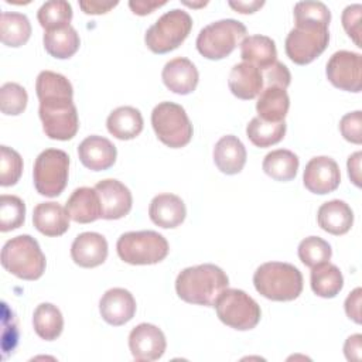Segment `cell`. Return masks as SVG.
Here are the masks:
<instances>
[{
  "instance_id": "cell-1",
  "label": "cell",
  "mask_w": 362,
  "mask_h": 362,
  "mask_svg": "<svg viewBox=\"0 0 362 362\" xmlns=\"http://www.w3.org/2000/svg\"><path fill=\"white\" fill-rule=\"evenodd\" d=\"M226 273L211 263L191 266L180 272L175 280L178 297L189 304L212 307L218 296L228 288Z\"/></svg>"
},
{
  "instance_id": "cell-2",
  "label": "cell",
  "mask_w": 362,
  "mask_h": 362,
  "mask_svg": "<svg viewBox=\"0 0 362 362\" xmlns=\"http://www.w3.org/2000/svg\"><path fill=\"white\" fill-rule=\"evenodd\" d=\"M253 284L256 291L264 298L291 301L303 291V274L294 264L267 262L256 269Z\"/></svg>"
},
{
  "instance_id": "cell-3",
  "label": "cell",
  "mask_w": 362,
  "mask_h": 362,
  "mask_svg": "<svg viewBox=\"0 0 362 362\" xmlns=\"http://www.w3.org/2000/svg\"><path fill=\"white\" fill-rule=\"evenodd\" d=\"M45 256L38 242L30 235L7 240L1 249V266L23 280H37L45 272Z\"/></svg>"
},
{
  "instance_id": "cell-4",
  "label": "cell",
  "mask_w": 362,
  "mask_h": 362,
  "mask_svg": "<svg viewBox=\"0 0 362 362\" xmlns=\"http://www.w3.org/2000/svg\"><path fill=\"white\" fill-rule=\"evenodd\" d=\"M74 95H49L40 100L38 115L42 122L44 133L52 140H71L78 129L79 119Z\"/></svg>"
},
{
  "instance_id": "cell-5",
  "label": "cell",
  "mask_w": 362,
  "mask_h": 362,
  "mask_svg": "<svg viewBox=\"0 0 362 362\" xmlns=\"http://www.w3.org/2000/svg\"><path fill=\"white\" fill-rule=\"evenodd\" d=\"M246 27L233 18H223L205 25L195 41L198 52L206 59L218 61L228 57L245 38Z\"/></svg>"
},
{
  "instance_id": "cell-6",
  "label": "cell",
  "mask_w": 362,
  "mask_h": 362,
  "mask_svg": "<svg viewBox=\"0 0 362 362\" xmlns=\"http://www.w3.org/2000/svg\"><path fill=\"white\" fill-rule=\"evenodd\" d=\"M167 239L156 230H137L120 235L116 243L119 257L129 264H156L168 255Z\"/></svg>"
},
{
  "instance_id": "cell-7",
  "label": "cell",
  "mask_w": 362,
  "mask_h": 362,
  "mask_svg": "<svg viewBox=\"0 0 362 362\" xmlns=\"http://www.w3.org/2000/svg\"><path fill=\"white\" fill-rule=\"evenodd\" d=\"M287 34L286 54L297 65H307L320 57L329 42L328 25L315 21H294Z\"/></svg>"
},
{
  "instance_id": "cell-8",
  "label": "cell",
  "mask_w": 362,
  "mask_h": 362,
  "mask_svg": "<svg viewBox=\"0 0 362 362\" xmlns=\"http://www.w3.org/2000/svg\"><path fill=\"white\" fill-rule=\"evenodd\" d=\"M191 28V16L181 8H173L146 31L144 42L154 54H165L178 48L189 35Z\"/></svg>"
},
{
  "instance_id": "cell-9",
  "label": "cell",
  "mask_w": 362,
  "mask_h": 362,
  "mask_svg": "<svg viewBox=\"0 0 362 362\" xmlns=\"http://www.w3.org/2000/svg\"><path fill=\"white\" fill-rule=\"evenodd\" d=\"M218 318L239 331L255 328L262 317L260 305L243 290L225 288L214 303Z\"/></svg>"
},
{
  "instance_id": "cell-10",
  "label": "cell",
  "mask_w": 362,
  "mask_h": 362,
  "mask_svg": "<svg viewBox=\"0 0 362 362\" xmlns=\"http://www.w3.org/2000/svg\"><path fill=\"white\" fill-rule=\"evenodd\" d=\"M151 124L158 140L171 148L184 147L192 139V124L178 103H158L151 112Z\"/></svg>"
},
{
  "instance_id": "cell-11",
  "label": "cell",
  "mask_w": 362,
  "mask_h": 362,
  "mask_svg": "<svg viewBox=\"0 0 362 362\" xmlns=\"http://www.w3.org/2000/svg\"><path fill=\"white\" fill-rule=\"evenodd\" d=\"M69 175V156L59 148H47L34 163V187L40 195L58 197L66 187Z\"/></svg>"
},
{
  "instance_id": "cell-12",
  "label": "cell",
  "mask_w": 362,
  "mask_h": 362,
  "mask_svg": "<svg viewBox=\"0 0 362 362\" xmlns=\"http://www.w3.org/2000/svg\"><path fill=\"white\" fill-rule=\"evenodd\" d=\"M325 74L328 81L338 89L361 92L362 89V57L352 51H337L327 62Z\"/></svg>"
},
{
  "instance_id": "cell-13",
  "label": "cell",
  "mask_w": 362,
  "mask_h": 362,
  "mask_svg": "<svg viewBox=\"0 0 362 362\" xmlns=\"http://www.w3.org/2000/svg\"><path fill=\"white\" fill-rule=\"evenodd\" d=\"M304 187L318 195H325L335 191L341 182V173L337 161L327 156L313 157L304 168Z\"/></svg>"
},
{
  "instance_id": "cell-14",
  "label": "cell",
  "mask_w": 362,
  "mask_h": 362,
  "mask_svg": "<svg viewBox=\"0 0 362 362\" xmlns=\"http://www.w3.org/2000/svg\"><path fill=\"white\" fill-rule=\"evenodd\" d=\"M129 348L136 361H157L165 352V335L158 327L148 322H141L130 331Z\"/></svg>"
},
{
  "instance_id": "cell-15",
  "label": "cell",
  "mask_w": 362,
  "mask_h": 362,
  "mask_svg": "<svg viewBox=\"0 0 362 362\" xmlns=\"http://www.w3.org/2000/svg\"><path fill=\"white\" fill-rule=\"evenodd\" d=\"M100 199L103 219H120L126 216L133 204L130 189L115 178H106L99 181L93 187Z\"/></svg>"
},
{
  "instance_id": "cell-16",
  "label": "cell",
  "mask_w": 362,
  "mask_h": 362,
  "mask_svg": "<svg viewBox=\"0 0 362 362\" xmlns=\"http://www.w3.org/2000/svg\"><path fill=\"white\" fill-rule=\"evenodd\" d=\"M99 313L107 324L113 327L123 325L134 317L136 300L133 294L126 288H110L102 296L99 301Z\"/></svg>"
},
{
  "instance_id": "cell-17",
  "label": "cell",
  "mask_w": 362,
  "mask_h": 362,
  "mask_svg": "<svg viewBox=\"0 0 362 362\" xmlns=\"http://www.w3.org/2000/svg\"><path fill=\"white\" fill-rule=\"evenodd\" d=\"M71 257L75 264L92 269L100 266L107 257V242L98 232H83L71 245Z\"/></svg>"
},
{
  "instance_id": "cell-18",
  "label": "cell",
  "mask_w": 362,
  "mask_h": 362,
  "mask_svg": "<svg viewBox=\"0 0 362 362\" xmlns=\"http://www.w3.org/2000/svg\"><path fill=\"white\" fill-rule=\"evenodd\" d=\"M78 156L86 168L92 171H103L115 164L117 151L109 139L93 134L81 141Z\"/></svg>"
},
{
  "instance_id": "cell-19",
  "label": "cell",
  "mask_w": 362,
  "mask_h": 362,
  "mask_svg": "<svg viewBox=\"0 0 362 362\" xmlns=\"http://www.w3.org/2000/svg\"><path fill=\"white\" fill-rule=\"evenodd\" d=\"M161 78L164 85L174 93L188 95L195 90L199 74L197 66L184 57H178L170 59L161 72Z\"/></svg>"
},
{
  "instance_id": "cell-20",
  "label": "cell",
  "mask_w": 362,
  "mask_h": 362,
  "mask_svg": "<svg viewBox=\"0 0 362 362\" xmlns=\"http://www.w3.org/2000/svg\"><path fill=\"white\" fill-rule=\"evenodd\" d=\"M187 208L184 201L174 194H158L156 195L148 206V216L160 228L170 229L177 228L185 219Z\"/></svg>"
},
{
  "instance_id": "cell-21",
  "label": "cell",
  "mask_w": 362,
  "mask_h": 362,
  "mask_svg": "<svg viewBox=\"0 0 362 362\" xmlns=\"http://www.w3.org/2000/svg\"><path fill=\"white\" fill-rule=\"evenodd\" d=\"M228 86L239 99H255L264 88L262 71L247 62H239L230 69Z\"/></svg>"
},
{
  "instance_id": "cell-22",
  "label": "cell",
  "mask_w": 362,
  "mask_h": 362,
  "mask_svg": "<svg viewBox=\"0 0 362 362\" xmlns=\"http://www.w3.org/2000/svg\"><path fill=\"white\" fill-rule=\"evenodd\" d=\"M69 214L57 202H41L34 208L33 223L45 236H61L69 229Z\"/></svg>"
},
{
  "instance_id": "cell-23",
  "label": "cell",
  "mask_w": 362,
  "mask_h": 362,
  "mask_svg": "<svg viewBox=\"0 0 362 362\" xmlns=\"http://www.w3.org/2000/svg\"><path fill=\"white\" fill-rule=\"evenodd\" d=\"M214 163L223 174L233 175L242 171L246 163V148L233 134L221 137L214 147Z\"/></svg>"
},
{
  "instance_id": "cell-24",
  "label": "cell",
  "mask_w": 362,
  "mask_h": 362,
  "mask_svg": "<svg viewBox=\"0 0 362 362\" xmlns=\"http://www.w3.org/2000/svg\"><path fill=\"white\" fill-rule=\"evenodd\" d=\"M317 221L322 230L339 236L352 228L354 212L345 201L332 199L318 208Z\"/></svg>"
},
{
  "instance_id": "cell-25",
  "label": "cell",
  "mask_w": 362,
  "mask_h": 362,
  "mask_svg": "<svg viewBox=\"0 0 362 362\" xmlns=\"http://www.w3.org/2000/svg\"><path fill=\"white\" fill-rule=\"evenodd\" d=\"M69 218L78 223H90L102 216L100 199L95 188H76L66 201Z\"/></svg>"
},
{
  "instance_id": "cell-26",
  "label": "cell",
  "mask_w": 362,
  "mask_h": 362,
  "mask_svg": "<svg viewBox=\"0 0 362 362\" xmlns=\"http://www.w3.org/2000/svg\"><path fill=\"white\" fill-rule=\"evenodd\" d=\"M240 58L263 71L277 61L276 44L267 35H249L240 42Z\"/></svg>"
},
{
  "instance_id": "cell-27",
  "label": "cell",
  "mask_w": 362,
  "mask_h": 362,
  "mask_svg": "<svg viewBox=\"0 0 362 362\" xmlns=\"http://www.w3.org/2000/svg\"><path fill=\"white\" fill-rule=\"evenodd\" d=\"M143 116L133 106L116 107L106 120L109 133L119 140H132L143 130Z\"/></svg>"
},
{
  "instance_id": "cell-28",
  "label": "cell",
  "mask_w": 362,
  "mask_h": 362,
  "mask_svg": "<svg viewBox=\"0 0 362 362\" xmlns=\"http://www.w3.org/2000/svg\"><path fill=\"white\" fill-rule=\"evenodd\" d=\"M288 107L290 98L286 89L276 86L263 88L256 102V110L259 115L257 117L266 122H283Z\"/></svg>"
},
{
  "instance_id": "cell-29",
  "label": "cell",
  "mask_w": 362,
  "mask_h": 362,
  "mask_svg": "<svg viewBox=\"0 0 362 362\" xmlns=\"http://www.w3.org/2000/svg\"><path fill=\"white\" fill-rule=\"evenodd\" d=\"M42 42L45 51L51 57L58 59H66L79 49L81 40L76 30L69 24L61 28L45 31Z\"/></svg>"
},
{
  "instance_id": "cell-30",
  "label": "cell",
  "mask_w": 362,
  "mask_h": 362,
  "mask_svg": "<svg viewBox=\"0 0 362 362\" xmlns=\"http://www.w3.org/2000/svg\"><path fill=\"white\" fill-rule=\"evenodd\" d=\"M311 269L310 284L314 294L322 298H332L342 290L344 277L335 264L324 262Z\"/></svg>"
},
{
  "instance_id": "cell-31",
  "label": "cell",
  "mask_w": 362,
  "mask_h": 362,
  "mask_svg": "<svg viewBox=\"0 0 362 362\" xmlns=\"http://www.w3.org/2000/svg\"><path fill=\"white\" fill-rule=\"evenodd\" d=\"M33 325L40 338L54 341L64 329V317L57 305L51 303H41L34 310Z\"/></svg>"
},
{
  "instance_id": "cell-32",
  "label": "cell",
  "mask_w": 362,
  "mask_h": 362,
  "mask_svg": "<svg viewBox=\"0 0 362 362\" xmlns=\"http://www.w3.org/2000/svg\"><path fill=\"white\" fill-rule=\"evenodd\" d=\"M31 35V24L25 14L4 11L0 17V37L7 47H21Z\"/></svg>"
},
{
  "instance_id": "cell-33",
  "label": "cell",
  "mask_w": 362,
  "mask_h": 362,
  "mask_svg": "<svg viewBox=\"0 0 362 362\" xmlns=\"http://www.w3.org/2000/svg\"><path fill=\"white\" fill-rule=\"evenodd\" d=\"M298 157L284 148L273 150L266 154L263 160V171L276 181H290L297 175Z\"/></svg>"
},
{
  "instance_id": "cell-34",
  "label": "cell",
  "mask_w": 362,
  "mask_h": 362,
  "mask_svg": "<svg viewBox=\"0 0 362 362\" xmlns=\"http://www.w3.org/2000/svg\"><path fill=\"white\" fill-rule=\"evenodd\" d=\"M286 122H266L260 117H253L246 126L247 139L256 147H270L283 140L286 134Z\"/></svg>"
},
{
  "instance_id": "cell-35",
  "label": "cell",
  "mask_w": 362,
  "mask_h": 362,
  "mask_svg": "<svg viewBox=\"0 0 362 362\" xmlns=\"http://www.w3.org/2000/svg\"><path fill=\"white\" fill-rule=\"evenodd\" d=\"M40 25L48 31L69 25L72 20V7L65 0L45 1L37 11Z\"/></svg>"
},
{
  "instance_id": "cell-36",
  "label": "cell",
  "mask_w": 362,
  "mask_h": 362,
  "mask_svg": "<svg viewBox=\"0 0 362 362\" xmlns=\"http://www.w3.org/2000/svg\"><path fill=\"white\" fill-rule=\"evenodd\" d=\"M25 219V204L16 195L0 197V230L8 232L20 228Z\"/></svg>"
},
{
  "instance_id": "cell-37",
  "label": "cell",
  "mask_w": 362,
  "mask_h": 362,
  "mask_svg": "<svg viewBox=\"0 0 362 362\" xmlns=\"http://www.w3.org/2000/svg\"><path fill=\"white\" fill-rule=\"evenodd\" d=\"M298 257L307 267H314L331 259L332 250L327 240L320 236H308L298 245Z\"/></svg>"
},
{
  "instance_id": "cell-38",
  "label": "cell",
  "mask_w": 362,
  "mask_h": 362,
  "mask_svg": "<svg viewBox=\"0 0 362 362\" xmlns=\"http://www.w3.org/2000/svg\"><path fill=\"white\" fill-rule=\"evenodd\" d=\"M27 102L28 95L21 85L16 82H7L0 88L1 113L8 116H17L25 110Z\"/></svg>"
},
{
  "instance_id": "cell-39",
  "label": "cell",
  "mask_w": 362,
  "mask_h": 362,
  "mask_svg": "<svg viewBox=\"0 0 362 362\" xmlns=\"http://www.w3.org/2000/svg\"><path fill=\"white\" fill-rule=\"evenodd\" d=\"M23 173V158L21 156L7 147H0V185L1 187H11L17 184Z\"/></svg>"
},
{
  "instance_id": "cell-40",
  "label": "cell",
  "mask_w": 362,
  "mask_h": 362,
  "mask_svg": "<svg viewBox=\"0 0 362 362\" xmlns=\"http://www.w3.org/2000/svg\"><path fill=\"white\" fill-rule=\"evenodd\" d=\"M294 21H315L329 25L331 11L321 1H298L294 6Z\"/></svg>"
},
{
  "instance_id": "cell-41",
  "label": "cell",
  "mask_w": 362,
  "mask_h": 362,
  "mask_svg": "<svg viewBox=\"0 0 362 362\" xmlns=\"http://www.w3.org/2000/svg\"><path fill=\"white\" fill-rule=\"evenodd\" d=\"M362 112L355 110L351 113H346L342 116L339 122V130L342 137L346 141H351L354 144H361L362 143Z\"/></svg>"
},
{
  "instance_id": "cell-42",
  "label": "cell",
  "mask_w": 362,
  "mask_h": 362,
  "mask_svg": "<svg viewBox=\"0 0 362 362\" xmlns=\"http://www.w3.org/2000/svg\"><path fill=\"white\" fill-rule=\"evenodd\" d=\"M361 13H362V6L361 4H351L346 6L342 11V27L349 35V38L354 40V42L358 47L361 45Z\"/></svg>"
},
{
  "instance_id": "cell-43",
  "label": "cell",
  "mask_w": 362,
  "mask_h": 362,
  "mask_svg": "<svg viewBox=\"0 0 362 362\" xmlns=\"http://www.w3.org/2000/svg\"><path fill=\"white\" fill-rule=\"evenodd\" d=\"M262 75H263V82L266 83L264 88L276 86V88L286 89L291 82V75L288 68L279 61L272 64L269 68L263 69Z\"/></svg>"
},
{
  "instance_id": "cell-44",
  "label": "cell",
  "mask_w": 362,
  "mask_h": 362,
  "mask_svg": "<svg viewBox=\"0 0 362 362\" xmlns=\"http://www.w3.org/2000/svg\"><path fill=\"white\" fill-rule=\"evenodd\" d=\"M361 294L362 290L356 287L345 300V313L356 324H361Z\"/></svg>"
},
{
  "instance_id": "cell-45",
  "label": "cell",
  "mask_w": 362,
  "mask_h": 362,
  "mask_svg": "<svg viewBox=\"0 0 362 362\" xmlns=\"http://www.w3.org/2000/svg\"><path fill=\"white\" fill-rule=\"evenodd\" d=\"M117 6V1H79V7L85 14H105L113 7Z\"/></svg>"
},
{
  "instance_id": "cell-46",
  "label": "cell",
  "mask_w": 362,
  "mask_h": 362,
  "mask_svg": "<svg viewBox=\"0 0 362 362\" xmlns=\"http://www.w3.org/2000/svg\"><path fill=\"white\" fill-rule=\"evenodd\" d=\"M361 341H362L361 334H355L346 338L344 344V354L348 361H361V351H362Z\"/></svg>"
},
{
  "instance_id": "cell-47",
  "label": "cell",
  "mask_w": 362,
  "mask_h": 362,
  "mask_svg": "<svg viewBox=\"0 0 362 362\" xmlns=\"http://www.w3.org/2000/svg\"><path fill=\"white\" fill-rule=\"evenodd\" d=\"M165 1H151V0H130L129 7L137 16H146L153 13L156 8L164 6Z\"/></svg>"
},
{
  "instance_id": "cell-48",
  "label": "cell",
  "mask_w": 362,
  "mask_h": 362,
  "mask_svg": "<svg viewBox=\"0 0 362 362\" xmlns=\"http://www.w3.org/2000/svg\"><path fill=\"white\" fill-rule=\"evenodd\" d=\"M361 158H362V153L356 151L348 157V163H346L348 175L356 187H361Z\"/></svg>"
},
{
  "instance_id": "cell-49",
  "label": "cell",
  "mask_w": 362,
  "mask_h": 362,
  "mask_svg": "<svg viewBox=\"0 0 362 362\" xmlns=\"http://www.w3.org/2000/svg\"><path fill=\"white\" fill-rule=\"evenodd\" d=\"M229 6L240 13V14H250L257 11L260 7L264 6V1H257V0H250V1H229Z\"/></svg>"
},
{
  "instance_id": "cell-50",
  "label": "cell",
  "mask_w": 362,
  "mask_h": 362,
  "mask_svg": "<svg viewBox=\"0 0 362 362\" xmlns=\"http://www.w3.org/2000/svg\"><path fill=\"white\" fill-rule=\"evenodd\" d=\"M184 4L189 6V7H204L208 4V1H202V3H188V1H184Z\"/></svg>"
}]
</instances>
